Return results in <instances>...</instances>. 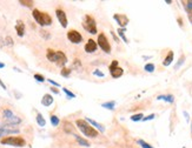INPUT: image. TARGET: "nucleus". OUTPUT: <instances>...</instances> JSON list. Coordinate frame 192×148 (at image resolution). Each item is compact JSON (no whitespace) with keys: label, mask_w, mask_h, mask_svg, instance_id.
I'll list each match as a JSON object with an SVG mask.
<instances>
[{"label":"nucleus","mask_w":192,"mask_h":148,"mask_svg":"<svg viewBox=\"0 0 192 148\" xmlns=\"http://www.w3.org/2000/svg\"><path fill=\"white\" fill-rule=\"evenodd\" d=\"M113 18H114V20H117L119 27H122V28H125L126 25L129 24V19H127L126 15H124V14H114Z\"/></svg>","instance_id":"nucleus-12"},{"label":"nucleus","mask_w":192,"mask_h":148,"mask_svg":"<svg viewBox=\"0 0 192 148\" xmlns=\"http://www.w3.org/2000/svg\"><path fill=\"white\" fill-rule=\"evenodd\" d=\"M83 27L87 31L91 34H97V24L94 18L91 15H85L84 18V22H83Z\"/></svg>","instance_id":"nucleus-6"},{"label":"nucleus","mask_w":192,"mask_h":148,"mask_svg":"<svg viewBox=\"0 0 192 148\" xmlns=\"http://www.w3.org/2000/svg\"><path fill=\"white\" fill-rule=\"evenodd\" d=\"M93 74H94L96 77H99V78H104L105 77L104 73H103V72H100V71H98V70L94 71V72H93Z\"/></svg>","instance_id":"nucleus-37"},{"label":"nucleus","mask_w":192,"mask_h":148,"mask_svg":"<svg viewBox=\"0 0 192 148\" xmlns=\"http://www.w3.org/2000/svg\"><path fill=\"white\" fill-rule=\"evenodd\" d=\"M138 143L141 146V148H153L150 143H148V142L144 141V140H138Z\"/></svg>","instance_id":"nucleus-29"},{"label":"nucleus","mask_w":192,"mask_h":148,"mask_svg":"<svg viewBox=\"0 0 192 148\" xmlns=\"http://www.w3.org/2000/svg\"><path fill=\"white\" fill-rule=\"evenodd\" d=\"M55 15L58 18V20H59L61 26L64 27V28H66L67 27V17H66V13L61 9H55Z\"/></svg>","instance_id":"nucleus-11"},{"label":"nucleus","mask_w":192,"mask_h":148,"mask_svg":"<svg viewBox=\"0 0 192 148\" xmlns=\"http://www.w3.org/2000/svg\"><path fill=\"white\" fill-rule=\"evenodd\" d=\"M67 39L70 40L72 44H80L83 41V35L79 33L76 29H70L67 32Z\"/></svg>","instance_id":"nucleus-10"},{"label":"nucleus","mask_w":192,"mask_h":148,"mask_svg":"<svg viewBox=\"0 0 192 148\" xmlns=\"http://www.w3.org/2000/svg\"><path fill=\"white\" fill-rule=\"evenodd\" d=\"M50 120H51V123H52V126H54V127H57L59 123H60V120H59V118L57 116V115H51L50 116Z\"/></svg>","instance_id":"nucleus-23"},{"label":"nucleus","mask_w":192,"mask_h":148,"mask_svg":"<svg viewBox=\"0 0 192 148\" xmlns=\"http://www.w3.org/2000/svg\"><path fill=\"white\" fill-rule=\"evenodd\" d=\"M19 2H20L23 6H26V7H30V9H32V7H33V4H34L32 0H20Z\"/></svg>","instance_id":"nucleus-25"},{"label":"nucleus","mask_w":192,"mask_h":148,"mask_svg":"<svg viewBox=\"0 0 192 148\" xmlns=\"http://www.w3.org/2000/svg\"><path fill=\"white\" fill-rule=\"evenodd\" d=\"M53 101H54V99H53V96L51 94H45L43 96V99H41V105L45 106V107H48V106H51L53 104Z\"/></svg>","instance_id":"nucleus-16"},{"label":"nucleus","mask_w":192,"mask_h":148,"mask_svg":"<svg viewBox=\"0 0 192 148\" xmlns=\"http://www.w3.org/2000/svg\"><path fill=\"white\" fill-rule=\"evenodd\" d=\"M156 118V114H150L148 116H145V118H143V121H148V120H153Z\"/></svg>","instance_id":"nucleus-35"},{"label":"nucleus","mask_w":192,"mask_h":148,"mask_svg":"<svg viewBox=\"0 0 192 148\" xmlns=\"http://www.w3.org/2000/svg\"><path fill=\"white\" fill-rule=\"evenodd\" d=\"M0 86L4 88V89H6V85H5V84H4L2 81H1V79H0Z\"/></svg>","instance_id":"nucleus-41"},{"label":"nucleus","mask_w":192,"mask_h":148,"mask_svg":"<svg viewBox=\"0 0 192 148\" xmlns=\"http://www.w3.org/2000/svg\"><path fill=\"white\" fill-rule=\"evenodd\" d=\"M158 100H164L166 102H169V104H172L173 101H175V96L172 95V94H167V95H159L157 96Z\"/></svg>","instance_id":"nucleus-18"},{"label":"nucleus","mask_w":192,"mask_h":148,"mask_svg":"<svg viewBox=\"0 0 192 148\" xmlns=\"http://www.w3.org/2000/svg\"><path fill=\"white\" fill-rule=\"evenodd\" d=\"M71 71H72V68H66V67H64V68L61 70L60 74L62 77H65V78H69L71 74Z\"/></svg>","instance_id":"nucleus-27"},{"label":"nucleus","mask_w":192,"mask_h":148,"mask_svg":"<svg viewBox=\"0 0 192 148\" xmlns=\"http://www.w3.org/2000/svg\"><path fill=\"white\" fill-rule=\"evenodd\" d=\"M143 118H144V115H143L141 113H138V114H134V115H132L131 120H132V121H134V122L141 121V120H143Z\"/></svg>","instance_id":"nucleus-26"},{"label":"nucleus","mask_w":192,"mask_h":148,"mask_svg":"<svg viewBox=\"0 0 192 148\" xmlns=\"http://www.w3.org/2000/svg\"><path fill=\"white\" fill-rule=\"evenodd\" d=\"M2 145L13 146V147H25L26 146V140L23 139L21 136H6L0 140Z\"/></svg>","instance_id":"nucleus-5"},{"label":"nucleus","mask_w":192,"mask_h":148,"mask_svg":"<svg viewBox=\"0 0 192 148\" xmlns=\"http://www.w3.org/2000/svg\"><path fill=\"white\" fill-rule=\"evenodd\" d=\"M48 82H50L51 85H53V86H55V87H59V86H60L58 82H55L54 80H51V79H48Z\"/></svg>","instance_id":"nucleus-39"},{"label":"nucleus","mask_w":192,"mask_h":148,"mask_svg":"<svg viewBox=\"0 0 192 148\" xmlns=\"http://www.w3.org/2000/svg\"><path fill=\"white\" fill-rule=\"evenodd\" d=\"M191 131H192V122H191Z\"/></svg>","instance_id":"nucleus-43"},{"label":"nucleus","mask_w":192,"mask_h":148,"mask_svg":"<svg viewBox=\"0 0 192 148\" xmlns=\"http://www.w3.org/2000/svg\"><path fill=\"white\" fill-rule=\"evenodd\" d=\"M32 15H33L34 20L40 26H50V25H52V18L46 12H41L39 9H34L32 11Z\"/></svg>","instance_id":"nucleus-3"},{"label":"nucleus","mask_w":192,"mask_h":148,"mask_svg":"<svg viewBox=\"0 0 192 148\" xmlns=\"http://www.w3.org/2000/svg\"><path fill=\"white\" fill-rule=\"evenodd\" d=\"M62 91H64V93H65L66 95L69 96L70 99H73V98H76V94H74V93H72L71 91H69L67 88H62Z\"/></svg>","instance_id":"nucleus-30"},{"label":"nucleus","mask_w":192,"mask_h":148,"mask_svg":"<svg viewBox=\"0 0 192 148\" xmlns=\"http://www.w3.org/2000/svg\"><path fill=\"white\" fill-rule=\"evenodd\" d=\"M73 131V127H72V125L71 123H66V126H65V132H67V133H72Z\"/></svg>","instance_id":"nucleus-38"},{"label":"nucleus","mask_w":192,"mask_h":148,"mask_svg":"<svg viewBox=\"0 0 192 148\" xmlns=\"http://www.w3.org/2000/svg\"><path fill=\"white\" fill-rule=\"evenodd\" d=\"M51 92H53L54 94H58V93H59V91H58L57 88H54V87H51Z\"/></svg>","instance_id":"nucleus-40"},{"label":"nucleus","mask_w":192,"mask_h":148,"mask_svg":"<svg viewBox=\"0 0 192 148\" xmlns=\"http://www.w3.org/2000/svg\"><path fill=\"white\" fill-rule=\"evenodd\" d=\"M98 46L104 51L105 53H111V45L108 43V40H107V38H106V35L104 33H100V34L98 35Z\"/></svg>","instance_id":"nucleus-8"},{"label":"nucleus","mask_w":192,"mask_h":148,"mask_svg":"<svg viewBox=\"0 0 192 148\" xmlns=\"http://www.w3.org/2000/svg\"><path fill=\"white\" fill-rule=\"evenodd\" d=\"M76 125H77V127L79 128V131L81 132L85 136H87V138H91V139H96L97 136L99 135L98 134V131H97L96 128H93L90 123H88L86 120H83V119H78L77 121H76Z\"/></svg>","instance_id":"nucleus-2"},{"label":"nucleus","mask_w":192,"mask_h":148,"mask_svg":"<svg viewBox=\"0 0 192 148\" xmlns=\"http://www.w3.org/2000/svg\"><path fill=\"white\" fill-rule=\"evenodd\" d=\"M46 58L48 61L54 62L55 65H58L59 67H62V68L67 64V57L61 51H54L52 48H48L46 52Z\"/></svg>","instance_id":"nucleus-1"},{"label":"nucleus","mask_w":192,"mask_h":148,"mask_svg":"<svg viewBox=\"0 0 192 148\" xmlns=\"http://www.w3.org/2000/svg\"><path fill=\"white\" fill-rule=\"evenodd\" d=\"M184 9L187 12V17H189V20L191 21L192 24V0H189V1H183Z\"/></svg>","instance_id":"nucleus-15"},{"label":"nucleus","mask_w":192,"mask_h":148,"mask_svg":"<svg viewBox=\"0 0 192 148\" xmlns=\"http://www.w3.org/2000/svg\"><path fill=\"white\" fill-rule=\"evenodd\" d=\"M183 148H185V147H183Z\"/></svg>","instance_id":"nucleus-44"},{"label":"nucleus","mask_w":192,"mask_h":148,"mask_svg":"<svg viewBox=\"0 0 192 148\" xmlns=\"http://www.w3.org/2000/svg\"><path fill=\"white\" fill-rule=\"evenodd\" d=\"M74 135V138H76V140L78 141L79 145H81V146H85V147H90L91 145H90V142H88L86 139H84V138H80L78 134H73Z\"/></svg>","instance_id":"nucleus-20"},{"label":"nucleus","mask_w":192,"mask_h":148,"mask_svg":"<svg viewBox=\"0 0 192 148\" xmlns=\"http://www.w3.org/2000/svg\"><path fill=\"white\" fill-rule=\"evenodd\" d=\"M16 31L19 36H24L25 35V24L21 20H18L16 24Z\"/></svg>","instance_id":"nucleus-14"},{"label":"nucleus","mask_w":192,"mask_h":148,"mask_svg":"<svg viewBox=\"0 0 192 148\" xmlns=\"http://www.w3.org/2000/svg\"><path fill=\"white\" fill-rule=\"evenodd\" d=\"M5 67V64L4 62H0V68H4Z\"/></svg>","instance_id":"nucleus-42"},{"label":"nucleus","mask_w":192,"mask_h":148,"mask_svg":"<svg viewBox=\"0 0 192 148\" xmlns=\"http://www.w3.org/2000/svg\"><path fill=\"white\" fill-rule=\"evenodd\" d=\"M85 120H86V121H87L88 123H90V125H91V126L93 127V128H97V129H99V131L101 132V133H104V132H105V128L103 127V126H101V125H100V123H99V122L94 121V120H92V119H90V118H86Z\"/></svg>","instance_id":"nucleus-17"},{"label":"nucleus","mask_w":192,"mask_h":148,"mask_svg":"<svg viewBox=\"0 0 192 148\" xmlns=\"http://www.w3.org/2000/svg\"><path fill=\"white\" fill-rule=\"evenodd\" d=\"M5 45H9V46H13V40L11 36H6L5 39Z\"/></svg>","instance_id":"nucleus-36"},{"label":"nucleus","mask_w":192,"mask_h":148,"mask_svg":"<svg viewBox=\"0 0 192 148\" xmlns=\"http://www.w3.org/2000/svg\"><path fill=\"white\" fill-rule=\"evenodd\" d=\"M110 73L112 75V78H120L123 74H124V71H123L122 67H119V64L117 60H113L112 64L110 65Z\"/></svg>","instance_id":"nucleus-9"},{"label":"nucleus","mask_w":192,"mask_h":148,"mask_svg":"<svg viewBox=\"0 0 192 148\" xmlns=\"http://www.w3.org/2000/svg\"><path fill=\"white\" fill-rule=\"evenodd\" d=\"M101 107H104L106 109H110V111H113L114 107H116V101H106L104 104H101Z\"/></svg>","instance_id":"nucleus-22"},{"label":"nucleus","mask_w":192,"mask_h":148,"mask_svg":"<svg viewBox=\"0 0 192 148\" xmlns=\"http://www.w3.org/2000/svg\"><path fill=\"white\" fill-rule=\"evenodd\" d=\"M155 65L153 64H146L145 65V67H144V70L146 71V72H148V73H152V72H155Z\"/></svg>","instance_id":"nucleus-28"},{"label":"nucleus","mask_w":192,"mask_h":148,"mask_svg":"<svg viewBox=\"0 0 192 148\" xmlns=\"http://www.w3.org/2000/svg\"><path fill=\"white\" fill-rule=\"evenodd\" d=\"M20 129L17 126L7 125V123H0V136H5L9 134H19Z\"/></svg>","instance_id":"nucleus-7"},{"label":"nucleus","mask_w":192,"mask_h":148,"mask_svg":"<svg viewBox=\"0 0 192 148\" xmlns=\"http://www.w3.org/2000/svg\"><path fill=\"white\" fill-rule=\"evenodd\" d=\"M72 68H73V70H74V68H78V70H80V68H81V64H80V61H79L78 59H76V60L73 61Z\"/></svg>","instance_id":"nucleus-31"},{"label":"nucleus","mask_w":192,"mask_h":148,"mask_svg":"<svg viewBox=\"0 0 192 148\" xmlns=\"http://www.w3.org/2000/svg\"><path fill=\"white\" fill-rule=\"evenodd\" d=\"M40 35H41L44 39H46V40H47V39H50V34H48V32H47V31H45V29H41V31H40Z\"/></svg>","instance_id":"nucleus-33"},{"label":"nucleus","mask_w":192,"mask_h":148,"mask_svg":"<svg viewBox=\"0 0 192 148\" xmlns=\"http://www.w3.org/2000/svg\"><path fill=\"white\" fill-rule=\"evenodd\" d=\"M35 120H37V123L40 126V127H44L46 126V120L44 119V116L41 115L40 113L37 114V116H35Z\"/></svg>","instance_id":"nucleus-21"},{"label":"nucleus","mask_w":192,"mask_h":148,"mask_svg":"<svg viewBox=\"0 0 192 148\" xmlns=\"http://www.w3.org/2000/svg\"><path fill=\"white\" fill-rule=\"evenodd\" d=\"M125 32H126V28H118V35L124 40V43H129V40L126 39V36H125V34H124Z\"/></svg>","instance_id":"nucleus-24"},{"label":"nucleus","mask_w":192,"mask_h":148,"mask_svg":"<svg viewBox=\"0 0 192 148\" xmlns=\"http://www.w3.org/2000/svg\"><path fill=\"white\" fill-rule=\"evenodd\" d=\"M97 47H98V45H97L96 41L92 40V39H88V41L85 45L84 50H85L86 53H94L97 51Z\"/></svg>","instance_id":"nucleus-13"},{"label":"nucleus","mask_w":192,"mask_h":148,"mask_svg":"<svg viewBox=\"0 0 192 148\" xmlns=\"http://www.w3.org/2000/svg\"><path fill=\"white\" fill-rule=\"evenodd\" d=\"M173 61V52L172 51H170L169 52V54L166 55V58L164 59V61H163V66H170V64Z\"/></svg>","instance_id":"nucleus-19"},{"label":"nucleus","mask_w":192,"mask_h":148,"mask_svg":"<svg viewBox=\"0 0 192 148\" xmlns=\"http://www.w3.org/2000/svg\"><path fill=\"white\" fill-rule=\"evenodd\" d=\"M1 118H2V120L5 121V123H7V125H13V126H17V125L21 123V121H23L19 116H17V115L13 113L11 109H9V108L2 109V112H1Z\"/></svg>","instance_id":"nucleus-4"},{"label":"nucleus","mask_w":192,"mask_h":148,"mask_svg":"<svg viewBox=\"0 0 192 148\" xmlns=\"http://www.w3.org/2000/svg\"><path fill=\"white\" fill-rule=\"evenodd\" d=\"M34 79L37 81H39V82H44L45 81V78L41 74H34Z\"/></svg>","instance_id":"nucleus-34"},{"label":"nucleus","mask_w":192,"mask_h":148,"mask_svg":"<svg viewBox=\"0 0 192 148\" xmlns=\"http://www.w3.org/2000/svg\"><path fill=\"white\" fill-rule=\"evenodd\" d=\"M184 61H185V57H184V55H182V58L179 59V61L177 62V65H176V66H175V70H178V68H179V67H180V66L183 65V62H184Z\"/></svg>","instance_id":"nucleus-32"}]
</instances>
